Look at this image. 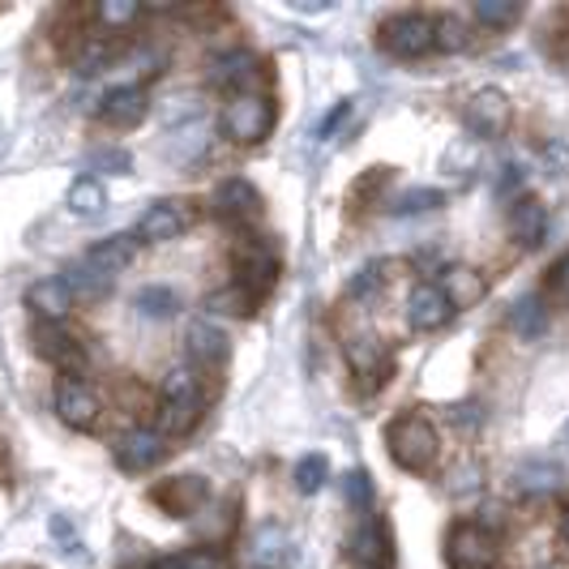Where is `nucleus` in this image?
Listing matches in <instances>:
<instances>
[{"label":"nucleus","mask_w":569,"mask_h":569,"mask_svg":"<svg viewBox=\"0 0 569 569\" xmlns=\"http://www.w3.org/2000/svg\"><path fill=\"white\" fill-rule=\"evenodd\" d=\"M34 347H39V356H43V360H52V365L64 369L69 377H78V372L86 369L82 342L73 339V335H64V330L52 326V321H39V326H34Z\"/></svg>","instance_id":"nucleus-5"},{"label":"nucleus","mask_w":569,"mask_h":569,"mask_svg":"<svg viewBox=\"0 0 569 569\" xmlns=\"http://www.w3.org/2000/svg\"><path fill=\"white\" fill-rule=\"evenodd\" d=\"M326 480H330V462L321 455H309L296 462V488H300V492H317Z\"/></svg>","instance_id":"nucleus-35"},{"label":"nucleus","mask_w":569,"mask_h":569,"mask_svg":"<svg viewBox=\"0 0 569 569\" xmlns=\"http://www.w3.org/2000/svg\"><path fill=\"white\" fill-rule=\"evenodd\" d=\"M27 309L34 317H43V321H52V326H60L73 309V296H69L64 279H39L27 291Z\"/></svg>","instance_id":"nucleus-15"},{"label":"nucleus","mask_w":569,"mask_h":569,"mask_svg":"<svg viewBox=\"0 0 569 569\" xmlns=\"http://www.w3.org/2000/svg\"><path fill=\"white\" fill-rule=\"evenodd\" d=\"M347 112H351V103H339V108H335V116H326V124H321V138H335V133H339V120Z\"/></svg>","instance_id":"nucleus-44"},{"label":"nucleus","mask_w":569,"mask_h":569,"mask_svg":"<svg viewBox=\"0 0 569 569\" xmlns=\"http://www.w3.org/2000/svg\"><path fill=\"white\" fill-rule=\"evenodd\" d=\"M432 48H441V52H462V48H467V27H462V18H455V13L432 18Z\"/></svg>","instance_id":"nucleus-28"},{"label":"nucleus","mask_w":569,"mask_h":569,"mask_svg":"<svg viewBox=\"0 0 569 569\" xmlns=\"http://www.w3.org/2000/svg\"><path fill=\"white\" fill-rule=\"evenodd\" d=\"M138 309H142L146 317H171L176 313V291L171 287H142L138 291Z\"/></svg>","instance_id":"nucleus-37"},{"label":"nucleus","mask_w":569,"mask_h":569,"mask_svg":"<svg viewBox=\"0 0 569 569\" xmlns=\"http://www.w3.org/2000/svg\"><path fill=\"white\" fill-rule=\"evenodd\" d=\"M566 543H569V518H566Z\"/></svg>","instance_id":"nucleus-46"},{"label":"nucleus","mask_w":569,"mask_h":569,"mask_svg":"<svg viewBox=\"0 0 569 569\" xmlns=\"http://www.w3.org/2000/svg\"><path fill=\"white\" fill-rule=\"evenodd\" d=\"M249 566L253 569H287L291 566V536H287L279 522H266V527L253 536Z\"/></svg>","instance_id":"nucleus-16"},{"label":"nucleus","mask_w":569,"mask_h":569,"mask_svg":"<svg viewBox=\"0 0 569 569\" xmlns=\"http://www.w3.org/2000/svg\"><path fill=\"white\" fill-rule=\"evenodd\" d=\"M133 253H138V244H133V236H108V240H99L90 253L82 257L90 270H99V274H120L129 261H133Z\"/></svg>","instance_id":"nucleus-20"},{"label":"nucleus","mask_w":569,"mask_h":569,"mask_svg":"<svg viewBox=\"0 0 569 569\" xmlns=\"http://www.w3.org/2000/svg\"><path fill=\"white\" fill-rule=\"evenodd\" d=\"M94 18H99L103 27H112V30L133 27V22L142 18V4H138V0H103V4L94 9Z\"/></svg>","instance_id":"nucleus-32"},{"label":"nucleus","mask_w":569,"mask_h":569,"mask_svg":"<svg viewBox=\"0 0 569 569\" xmlns=\"http://www.w3.org/2000/svg\"><path fill=\"white\" fill-rule=\"evenodd\" d=\"M176 108L163 112V124H176V120H198L201 116V99H189V94H180V99H171Z\"/></svg>","instance_id":"nucleus-43"},{"label":"nucleus","mask_w":569,"mask_h":569,"mask_svg":"<svg viewBox=\"0 0 569 569\" xmlns=\"http://www.w3.org/2000/svg\"><path fill=\"white\" fill-rule=\"evenodd\" d=\"M476 18L485 27H513L522 18V4L518 0H476Z\"/></svg>","instance_id":"nucleus-31"},{"label":"nucleus","mask_w":569,"mask_h":569,"mask_svg":"<svg viewBox=\"0 0 569 569\" xmlns=\"http://www.w3.org/2000/svg\"><path fill=\"white\" fill-rule=\"evenodd\" d=\"M342 492H347V506L365 510V506L372 501V480H369V471H351V476L342 480Z\"/></svg>","instance_id":"nucleus-39"},{"label":"nucleus","mask_w":569,"mask_h":569,"mask_svg":"<svg viewBox=\"0 0 569 569\" xmlns=\"http://www.w3.org/2000/svg\"><path fill=\"white\" fill-rule=\"evenodd\" d=\"M351 552H356V561L369 569H390L395 566V543H390V531L377 522V518H369L356 536H351Z\"/></svg>","instance_id":"nucleus-14"},{"label":"nucleus","mask_w":569,"mask_h":569,"mask_svg":"<svg viewBox=\"0 0 569 569\" xmlns=\"http://www.w3.org/2000/svg\"><path fill=\"white\" fill-rule=\"evenodd\" d=\"M446 201V193L441 189H407V193H399V198L390 201V214H425V210H437Z\"/></svg>","instance_id":"nucleus-30"},{"label":"nucleus","mask_w":569,"mask_h":569,"mask_svg":"<svg viewBox=\"0 0 569 569\" xmlns=\"http://www.w3.org/2000/svg\"><path fill=\"white\" fill-rule=\"evenodd\" d=\"M342 356H347V365L356 377H381V372L390 369V351H386V342L377 339V335H351V339L342 342Z\"/></svg>","instance_id":"nucleus-17"},{"label":"nucleus","mask_w":569,"mask_h":569,"mask_svg":"<svg viewBox=\"0 0 569 569\" xmlns=\"http://www.w3.org/2000/svg\"><path fill=\"white\" fill-rule=\"evenodd\" d=\"M450 317H455V309H450V300L441 296L437 283H420L411 291V300H407V321H411L416 330L432 335V330H441Z\"/></svg>","instance_id":"nucleus-8"},{"label":"nucleus","mask_w":569,"mask_h":569,"mask_svg":"<svg viewBox=\"0 0 569 569\" xmlns=\"http://www.w3.org/2000/svg\"><path fill=\"white\" fill-rule=\"evenodd\" d=\"M548 291H552V300L569 305V257H561V261L548 270Z\"/></svg>","instance_id":"nucleus-41"},{"label":"nucleus","mask_w":569,"mask_h":569,"mask_svg":"<svg viewBox=\"0 0 569 569\" xmlns=\"http://www.w3.org/2000/svg\"><path fill=\"white\" fill-rule=\"evenodd\" d=\"M446 561H450V569H492L497 566V540L485 527L462 522L446 540Z\"/></svg>","instance_id":"nucleus-3"},{"label":"nucleus","mask_w":569,"mask_h":569,"mask_svg":"<svg viewBox=\"0 0 569 569\" xmlns=\"http://www.w3.org/2000/svg\"><path fill=\"white\" fill-rule=\"evenodd\" d=\"M150 569H231V561L223 552H210V548H198V552H180V557H163Z\"/></svg>","instance_id":"nucleus-29"},{"label":"nucleus","mask_w":569,"mask_h":569,"mask_svg":"<svg viewBox=\"0 0 569 569\" xmlns=\"http://www.w3.org/2000/svg\"><path fill=\"white\" fill-rule=\"evenodd\" d=\"M386 43L395 57H425L432 48V18L428 13H402L386 27Z\"/></svg>","instance_id":"nucleus-7"},{"label":"nucleus","mask_w":569,"mask_h":569,"mask_svg":"<svg viewBox=\"0 0 569 569\" xmlns=\"http://www.w3.org/2000/svg\"><path fill=\"white\" fill-rule=\"evenodd\" d=\"M64 287H69V296L99 300V296H108L112 279H108V274H99V270H90L86 261H78V266H69V270H64Z\"/></svg>","instance_id":"nucleus-26"},{"label":"nucleus","mask_w":569,"mask_h":569,"mask_svg":"<svg viewBox=\"0 0 569 569\" xmlns=\"http://www.w3.org/2000/svg\"><path fill=\"white\" fill-rule=\"evenodd\" d=\"M390 455L407 471H428L437 455H441V441H437V428L420 420V416H407L390 428Z\"/></svg>","instance_id":"nucleus-1"},{"label":"nucleus","mask_w":569,"mask_h":569,"mask_svg":"<svg viewBox=\"0 0 569 569\" xmlns=\"http://www.w3.org/2000/svg\"><path fill=\"white\" fill-rule=\"evenodd\" d=\"M510 326H513V335H518V339H536V335H543V330H548L543 300H536V296H522V300L510 309Z\"/></svg>","instance_id":"nucleus-24"},{"label":"nucleus","mask_w":569,"mask_h":569,"mask_svg":"<svg viewBox=\"0 0 569 569\" xmlns=\"http://www.w3.org/2000/svg\"><path fill=\"white\" fill-rule=\"evenodd\" d=\"M159 458H163V432H154V428H133V432H124L120 446H116V462H120L124 471H146V467H154Z\"/></svg>","instance_id":"nucleus-10"},{"label":"nucleus","mask_w":569,"mask_h":569,"mask_svg":"<svg viewBox=\"0 0 569 569\" xmlns=\"http://www.w3.org/2000/svg\"><path fill=\"white\" fill-rule=\"evenodd\" d=\"M180 399H198V377L189 369H171L163 377V402H180Z\"/></svg>","instance_id":"nucleus-38"},{"label":"nucleus","mask_w":569,"mask_h":569,"mask_svg":"<svg viewBox=\"0 0 569 569\" xmlns=\"http://www.w3.org/2000/svg\"><path fill=\"white\" fill-rule=\"evenodd\" d=\"M103 64H108V48L103 43H90L82 57H78V73L94 78V73H103Z\"/></svg>","instance_id":"nucleus-42"},{"label":"nucleus","mask_w":569,"mask_h":569,"mask_svg":"<svg viewBox=\"0 0 569 569\" xmlns=\"http://www.w3.org/2000/svg\"><path fill=\"white\" fill-rule=\"evenodd\" d=\"M90 168H94V171H116V176H124V171L133 168V159H129L124 150H94V154H90Z\"/></svg>","instance_id":"nucleus-40"},{"label":"nucleus","mask_w":569,"mask_h":569,"mask_svg":"<svg viewBox=\"0 0 569 569\" xmlns=\"http://www.w3.org/2000/svg\"><path fill=\"white\" fill-rule=\"evenodd\" d=\"M198 420V399H180V402H163V411H159V425L163 432H189Z\"/></svg>","instance_id":"nucleus-33"},{"label":"nucleus","mask_w":569,"mask_h":569,"mask_svg":"<svg viewBox=\"0 0 569 569\" xmlns=\"http://www.w3.org/2000/svg\"><path fill=\"white\" fill-rule=\"evenodd\" d=\"M103 206H108L103 184H99L94 176H78V180H73V189H69V210H73V214H82V219H94Z\"/></svg>","instance_id":"nucleus-25"},{"label":"nucleus","mask_w":569,"mask_h":569,"mask_svg":"<svg viewBox=\"0 0 569 569\" xmlns=\"http://www.w3.org/2000/svg\"><path fill=\"white\" fill-rule=\"evenodd\" d=\"M184 228H189V214H184L180 201H154L142 219H138V240L163 244V240H176Z\"/></svg>","instance_id":"nucleus-9"},{"label":"nucleus","mask_w":569,"mask_h":569,"mask_svg":"<svg viewBox=\"0 0 569 569\" xmlns=\"http://www.w3.org/2000/svg\"><path fill=\"white\" fill-rule=\"evenodd\" d=\"M206 309H210V313L244 317V313H253V296H249L244 287H231V291H214V296L206 300Z\"/></svg>","instance_id":"nucleus-34"},{"label":"nucleus","mask_w":569,"mask_h":569,"mask_svg":"<svg viewBox=\"0 0 569 569\" xmlns=\"http://www.w3.org/2000/svg\"><path fill=\"white\" fill-rule=\"evenodd\" d=\"M257 206H261L257 189L249 180H240V176H231V180H223L214 189V210L228 214V219H249V214H257Z\"/></svg>","instance_id":"nucleus-22"},{"label":"nucleus","mask_w":569,"mask_h":569,"mask_svg":"<svg viewBox=\"0 0 569 569\" xmlns=\"http://www.w3.org/2000/svg\"><path fill=\"white\" fill-rule=\"evenodd\" d=\"M206 492H210V488H206L201 476H176L171 485L154 488V501H159L168 513H176V518H189V513L206 501Z\"/></svg>","instance_id":"nucleus-18"},{"label":"nucleus","mask_w":569,"mask_h":569,"mask_svg":"<svg viewBox=\"0 0 569 569\" xmlns=\"http://www.w3.org/2000/svg\"><path fill=\"white\" fill-rule=\"evenodd\" d=\"M510 236L518 240V244H540L543 228H548V206L536 198H522L510 206Z\"/></svg>","instance_id":"nucleus-21"},{"label":"nucleus","mask_w":569,"mask_h":569,"mask_svg":"<svg viewBox=\"0 0 569 569\" xmlns=\"http://www.w3.org/2000/svg\"><path fill=\"white\" fill-rule=\"evenodd\" d=\"M437 287H441V296L450 300V309H476L488 296L485 274L471 270V266H446V274H441Z\"/></svg>","instance_id":"nucleus-13"},{"label":"nucleus","mask_w":569,"mask_h":569,"mask_svg":"<svg viewBox=\"0 0 569 569\" xmlns=\"http://www.w3.org/2000/svg\"><path fill=\"white\" fill-rule=\"evenodd\" d=\"M57 416L69 428H94L99 425V399L94 390L78 381V377H64L57 386Z\"/></svg>","instance_id":"nucleus-6"},{"label":"nucleus","mask_w":569,"mask_h":569,"mask_svg":"<svg viewBox=\"0 0 569 569\" xmlns=\"http://www.w3.org/2000/svg\"><path fill=\"white\" fill-rule=\"evenodd\" d=\"M561 441H566V450H569V425H566V432H561Z\"/></svg>","instance_id":"nucleus-45"},{"label":"nucleus","mask_w":569,"mask_h":569,"mask_svg":"<svg viewBox=\"0 0 569 569\" xmlns=\"http://www.w3.org/2000/svg\"><path fill=\"white\" fill-rule=\"evenodd\" d=\"M189 356L206 365V369H219L223 360H228V339L210 326V321H193L189 326Z\"/></svg>","instance_id":"nucleus-23"},{"label":"nucleus","mask_w":569,"mask_h":569,"mask_svg":"<svg viewBox=\"0 0 569 569\" xmlns=\"http://www.w3.org/2000/svg\"><path fill=\"white\" fill-rule=\"evenodd\" d=\"M381 287H386V261H369L365 270H356V279L347 283V291H351L356 300H372Z\"/></svg>","instance_id":"nucleus-36"},{"label":"nucleus","mask_w":569,"mask_h":569,"mask_svg":"<svg viewBox=\"0 0 569 569\" xmlns=\"http://www.w3.org/2000/svg\"><path fill=\"white\" fill-rule=\"evenodd\" d=\"M240 274H244V291L253 296V291H266V287L274 283V274H279V261L270 253H249L240 261Z\"/></svg>","instance_id":"nucleus-27"},{"label":"nucleus","mask_w":569,"mask_h":569,"mask_svg":"<svg viewBox=\"0 0 569 569\" xmlns=\"http://www.w3.org/2000/svg\"><path fill=\"white\" fill-rule=\"evenodd\" d=\"M146 90L142 86H116L103 94V103H99V116L116 124V129H133V124H142L146 120Z\"/></svg>","instance_id":"nucleus-11"},{"label":"nucleus","mask_w":569,"mask_h":569,"mask_svg":"<svg viewBox=\"0 0 569 569\" xmlns=\"http://www.w3.org/2000/svg\"><path fill=\"white\" fill-rule=\"evenodd\" d=\"M257 73H261V60H257L249 48H231V52L210 57V82L214 86L240 90V86H253Z\"/></svg>","instance_id":"nucleus-12"},{"label":"nucleus","mask_w":569,"mask_h":569,"mask_svg":"<svg viewBox=\"0 0 569 569\" xmlns=\"http://www.w3.org/2000/svg\"><path fill=\"white\" fill-rule=\"evenodd\" d=\"M270 124H274V108L261 94H240V99H231L228 112H223V133L240 146L261 142L270 133Z\"/></svg>","instance_id":"nucleus-2"},{"label":"nucleus","mask_w":569,"mask_h":569,"mask_svg":"<svg viewBox=\"0 0 569 569\" xmlns=\"http://www.w3.org/2000/svg\"><path fill=\"white\" fill-rule=\"evenodd\" d=\"M513 485L518 492H557V488L566 485V471H561V462H552V458H527V462H518V471H513Z\"/></svg>","instance_id":"nucleus-19"},{"label":"nucleus","mask_w":569,"mask_h":569,"mask_svg":"<svg viewBox=\"0 0 569 569\" xmlns=\"http://www.w3.org/2000/svg\"><path fill=\"white\" fill-rule=\"evenodd\" d=\"M462 116H467V129L476 138H501L510 129V99L497 86H485V90H476L467 99V112Z\"/></svg>","instance_id":"nucleus-4"}]
</instances>
